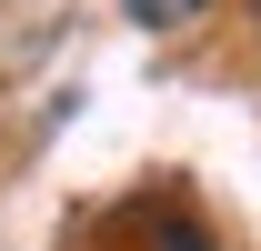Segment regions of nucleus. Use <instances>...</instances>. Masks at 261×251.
<instances>
[{"label":"nucleus","instance_id":"obj_1","mask_svg":"<svg viewBox=\"0 0 261 251\" xmlns=\"http://www.w3.org/2000/svg\"><path fill=\"white\" fill-rule=\"evenodd\" d=\"M201 10H211V0H130V20H141V31H191Z\"/></svg>","mask_w":261,"mask_h":251},{"label":"nucleus","instance_id":"obj_3","mask_svg":"<svg viewBox=\"0 0 261 251\" xmlns=\"http://www.w3.org/2000/svg\"><path fill=\"white\" fill-rule=\"evenodd\" d=\"M251 10H261V0H251Z\"/></svg>","mask_w":261,"mask_h":251},{"label":"nucleus","instance_id":"obj_2","mask_svg":"<svg viewBox=\"0 0 261 251\" xmlns=\"http://www.w3.org/2000/svg\"><path fill=\"white\" fill-rule=\"evenodd\" d=\"M151 251H211V241H201L191 221H161V241H151Z\"/></svg>","mask_w":261,"mask_h":251}]
</instances>
